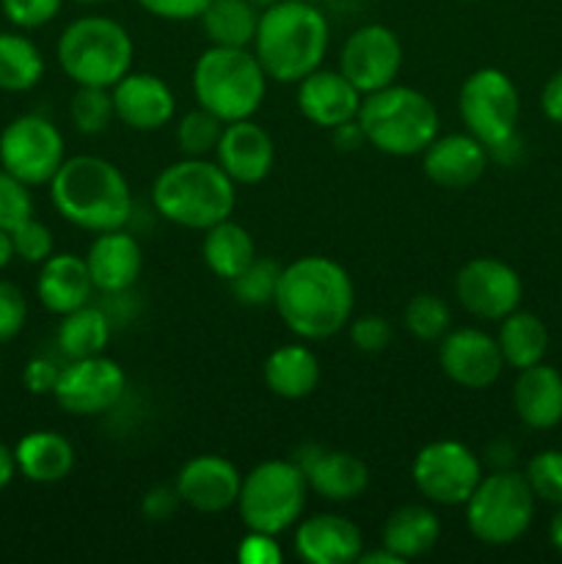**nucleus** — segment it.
Segmentation results:
<instances>
[{"label":"nucleus","mask_w":562,"mask_h":564,"mask_svg":"<svg viewBox=\"0 0 562 564\" xmlns=\"http://www.w3.org/2000/svg\"><path fill=\"white\" fill-rule=\"evenodd\" d=\"M309 482L295 460H264L242 477L237 512L251 532L284 534L303 518Z\"/></svg>","instance_id":"obj_8"},{"label":"nucleus","mask_w":562,"mask_h":564,"mask_svg":"<svg viewBox=\"0 0 562 564\" xmlns=\"http://www.w3.org/2000/svg\"><path fill=\"white\" fill-rule=\"evenodd\" d=\"M457 113H461L466 132H472L485 149L507 141L518 132L521 116V97L510 75L494 66L472 72L457 91Z\"/></svg>","instance_id":"obj_10"},{"label":"nucleus","mask_w":562,"mask_h":564,"mask_svg":"<svg viewBox=\"0 0 562 564\" xmlns=\"http://www.w3.org/2000/svg\"><path fill=\"white\" fill-rule=\"evenodd\" d=\"M33 218L31 185L0 169V229L11 231Z\"/></svg>","instance_id":"obj_41"},{"label":"nucleus","mask_w":562,"mask_h":564,"mask_svg":"<svg viewBox=\"0 0 562 564\" xmlns=\"http://www.w3.org/2000/svg\"><path fill=\"white\" fill-rule=\"evenodd\" d=\"M320 361L314 356L312 347L303 345H281L264 358L262 378L270 394L281 397V400H306L317 391L320 386Z\"/></svg>","instance_id":"obj_28"},{"label":"nucleus","mask_w":562,"mask_h":564,"mask_svg":"<svg viewBox=\"0 0 562 564\" xmlns=\"http://www.w3.org/2000/svg\"><path fill=\"white\" fill-rule=\"evenodd\" d=\"M237 560L242 564H281L284 562V551H281L275 534L251 532L248 529V534L237 545Z\"/></svg>","instance_id":"obj_45"},{"label":"nucleus","mask_w":562,"mask_h":564,"mask_svg":"<svg viewBox=\"0 0 562 564\" xmlns=\"http://www.w3.org/2000/svg\"><path fill=\"white\" fill-rule=\"evenodd\" d=\"M180 494L176 488H169V485H154L143 494L141 499V516L152 523H163L180 510Z\"/></svg>","instance_id":"obj_48"},{"label":"nucleus","mask_w":562,"mask_h":564,"mask_svg":"<svg viewBox=\"0 0 562 564\" xmlns=\"http://www.w3.org/2000/svg\"><path fill=\"white\" fill-rule=\"evenodd\" d=\"M534 494L527 477L512 468H496L483 474L468 496L466 527L483 545H512L529 532L534 521Z\"/></svg>","instance_id":"obj_9"},{"label":"nucleus","mask_w":562,"mask_h":564,"mask_svg":"<svg viewBox=\"0 0 562 564\" xmlns=\"http://www.w3.org/2000/svg\"><path fill=\"white\" fill-rule=\"evenodd\" d=\"M61 367L53 361V358L36 356L25 364L22 369V386L28 389V394L33 397H53L55 383H58Z\"/></svg>","instance_id":"obj_47"},{"label":"nucleus","mask_w":562,"mask_h":564,"mask_svg":"<svg viewBox=\"0 0 562 564\" xmlns=\"http://www.w3.org/2000/svg\"><path fill=\"white\" fill-rule=\"evenodd\" d=\"M11 262H14V246H11V235L6 229H0V273H3Z\"/></svg>","instance_id":"obj_54"},{"label":"nucleus","mask_w":562,"mask_h":564,"mask_svg":"<svg viewBox=\"0 0 562 564\" xmlns=\"http://www.w3.org/2000/svg\"><path fill=\"white\" fill-rule=\"evenodd\" d=\"M331 138H334V147L339 149V152H356V149H361L364 143H367L361 124H358L356 119L334 127V130H331Z\"/></svg>","instance_id":"obj_50"},{"label":"nucleus","mask_w":562,"mask_h":564,"mask_svg":"<svg viewBox=\"0 0 562 564\" xmlns=\"http://www.w3.org/2000/svg\"><path fill=\"white\" fill-rule=\"evenodd\" d=\"M251 3H253V6H257V9H259V11H264V9H268V6L279 3V0H251Z\"/></svg>","instance_id":"obj_56"},{"label":"nucleus","mask_w":562,"mask_h":564,"mask_svg":"<svg viewBox=\"0 0 562 564\" xmlns=\"http://www.w3.org/2000/svg\"><path fill=\"white\" fill-rule=\"evenodd\" d=\"M55 58L75 86L114 88L127 72H132L136 44L119 20L86 14L61 31Z\"/></svg>","instance_id":"obj_7"},{"label":"nucleus","mask_w":562,"mask_h":564,"mask_svg":"<svg viewBox=\"0 0 562 564\" xmlns=\"http://www.w3.org/2000/svg\"><path fill=\"white\" fill-rule=\"evenodd\" d=\"M11 246H14V259H22L28 264H42L55 253V237L47 224L36 218H28L17 229L9 231Z\"/></svg>","instance_id":"obj_40"},{"label":"nucleus","mask_w":562,"mask_h":564,"mask_svg":"<svg viewBox=\"0 0 562 564\" xmlns=\"http://www.w3.org/2000/svg\"><path fill=\"white\" fill-rule=\"evenodd\" d=\"M273 306L298 339L325 341L350 325L356 286L336 259L309 253L281 268Z\"/></svg>","instance_id":"obj_1"},{"label":"nucleus","mask_w":562,"mask_h":564,"mask_svg":"<svg viewBox=\"0 0 562 564\" xmlns=\"http://www.w3.org/2000/svg\"><path fill=\"white\" fill-rule=\"evenodd\" d=\"M419 494L435 507H463L483 479V460L463 441H430L411 463Z\"/></svg>","instance_id":"obj_11"},{"label":"nucleus","mask_w":562,"mask_h":564,"mask_svg":"<svg viewBox=\"0 0 562 564\" xmlns=\"http://www.w3.org/2000/svg\"><path fill=\"white\" fill-rule=\"evenodd\" d=\"M270 77L253 50L209 44L193 64L191 88L198 108L218 116L224 124L253 119L264 102Z\"/></svg>","instance_id":"obj_6"},{"label":"nucleus","mask_w":562,"mask_h":564,"mask_svg":"<svg viewBox=\"0 0 562 564\" xmlns=\"http://www.w3.org/2000/svg\"><path fill=\"white\" fill-rule=\"evenodd\" d=\"M441 538V518L424 505H402L386 518L380 545L402 562L430 554Z\"/></svg>","instance_id":"obj_29"},{"label":"nucleus","mask_w":562,"mask_h":564,"mask_svg":"<svg viewBox=\"0 0 562 564\" xmlns=\"http://www.w3.org/2000/svg\"><path fill=\"white\" fill-rule=\"evenodd\" d=\"M540 108H543L545 119L562 124V69L545 80L543 91H540Z\"/></svg>","instance_id":"obj_49"},{"label":"nucleus","mask_w":562,"mask_h":564,"mask_svg":"<svg viewBox=\"0 0 562 564\" xmlns=\"http://www.w3.org/2000/svg\"><path fill=\"white\" fill-rule=\"evenodd\" d=\"M17 474L33 485L64 482L75 468V446L55 430H33L14 446Z\"/></svg>","instance_id":"obj_27"},{"label":"nucleus","mask_w":562,"mask_h":564,"mask_svg":"<svg viewBox=\"0 0 562 564\" xmlns=\"http://www.w3.org/2000/svg\"><path fill=\"white\" fill-rule=\"evenodd\" d=\"M350 341L356 350L361 352H383L395 339V328L383 314H361V317L350 319Z\"/></svg>","instance_id":"obj_44"},{"label":"nucleus","mask_w":562,"mask_h":564,"mask_svg":"<svg viewBox=\"0 0 562 564\" xmlns=\"http://www.w3.org/2000/svg\"><path fill=\"white\" fill-rule=\"evenodd\" d=\"M356 121L369 147L389 158H417L441 132V116L433 99L400 83L364 94Z\"/></svg>","instance_id":"obj_5"},{"label":"nucleus","mask_w":562,"mask_h":564,"mask_svg":"<svg viewBox=\"0 0 562 564\" xmlns=\"http://www.w3.org/2000/svg\"><path fill=\"white\" fill-rule=\"evenodd\" d=\"M402 69V42L391 28L380 22L356 28L345 39L339 53V72L361 94L380 91L397 83Z\"/></svg>","instance_id":"obj_15"},{"label":"nucleus","mask_w":562,"mask_h":564,"mask_svg":"<svg viewBox=\"0 0 562 564\" xmlns=\"http://www.w3.org/2000/svg\"><path fill=\"white\" fill-rule=\"evenodd\" d=\"M262 11L251 0H213L198 17L204 36L218 47H251Z\"/></svg>","instance_id":"obj_33"},{"label":"nucleus","mask_w":562,"mask_h":564,"mask_svg":"<svg viewBox=\"0 0 562 564\" xmlns=\"http://www.w3.org/2000/svg\"><path fill=\"white\" fill-rule=\"evenodd\" d=\"M295 556L306 564H353L364 554L361 529L336 512H317L295 523Z\"/></svg>","instance_id":"obj_21"},{"label":"nucleus","mask_w":562,"mask_h":564,"mask_svg":"<svg viewBox=\"0 0 562 564\" xmlns=\"http://www.w3.org/2000/svg\"><path fill=\"white\" fill-rule=\"evenodd\" d=\"M295 463L306 474L309 490H314L320 499L334 501V505L358 499L369 488L367 463L353 452L303 446V449H298Z\"/></svg>","instance_id":"obj_20"},{"label":"nucleus","mask_w":562,"mask_h":564,"mask_svg":"<svg viewBox=\"0 0 562 564\" xmlns=\"http://www.w3.org/2000/svg\"><path fill=\"white\" fill-rule=\"evenodd\" d=\"M402 325L419 341H439L452 328V308L433 292H419L406 303Z\"/></svg>","instance_id":"obj_35"},{"label":"nucleus","mask_w":562,"mask_h":564,"mask_svg":"<svg viewBox=\"0 0 562 564\" xmlns=\"http://www.w3.org/2000/svg\"><path fill=\"white\" fill-rule=\"evenodd\" d=\"M242 474L229 457L224 455H196L176 474V494L180 501L202 516H218L231 510L240 496Z\"/></svg>","instance_id":"obj_17"},{"label":"nucleus","mask_w":562,"mask_h":564,"mask_svg":"<svg viewBox=\"0 0 562 564\" xmlns=\"http://www.w3.org/2000/svg\"><path fill=\"white\" fill-rule=\"evenodd\" d=\"M488 154L490 160H499L501 165H516L523 158V143L518 138V132L512 138H507V141L496 143L494 149H488Z\"/></svg>","instance_id":"obj_51"},{"label":"nucleus","mask_w":562,"mask_h":564,"mask_svg":"<svg viewBox=\"0 0 562 564\" xmlns=\"http://www.w3.org/2000/svg\"><path fill=\"white\" fill-rule=\"evenodd\" d=\"M499 341L501 358L507 367L527 369L534 367L545 358L549 350V330H545L543 319L532 312H510L507 317L499 319Z\"/></svg>","instance_id":"obj_31"},{"label":"nucleus","mask_w":562,"mask_h":564,"mask_svg":"<svg viewBox=\"0 0 562 564\" xmlns=\"http://www.w3.org/2000/svg\"><path fill=\"white\" fill-rule=\"evenodd\" d=\"M215 163L235 185H259L273 171L275 143L270 132L253 119L229 121L215 147Z\"/></svg>","instance_id":"obj_19"},{"label":"nucleus","mask_w":562,"mask_h":564,"mask_svg":"<svg viewBox=\"0 0 562 564\" xmlns=\"http://www.w3.org/2000/svg\"><path fill=\"white\" fill-rule=\"evenodd\" d=\"M309 3H317V0H309Z\"/></svg>","instance_id":"obj_59"},{"label":"nucleus","mask_w":562,"mask_h":564,"mask_svg":"<svg viewBox=\"0 0 562 564\" xmlns=\"http://www.w3.org/2000/svg\"><path fill=\"white\" fill-rule=\"evenodd\" d=\"M331 44L328 17L309 0H279L259 14L253 55L264 75L295 86L323 66Z\"/></svg>","instance_id":"obj_3"},{"label":"nucleus","mask_w":562,"mask_h":564,"mask_svg":"<svg viewBox=\"0 0 562 564\" xmlns=\"http://www.w3.org/2000/svg\"><path fill=\"white\" fill-rule=\"evenodd\" d=\"M69 119L83 135H99V132L108 130L110 121L116 119L110 88L77 86L75 97L69 102Z\"/></svg>","instance_id":"obj_37"},{"label":"nucleus","mask_w":562,"mask_h":564,"mask_svg":"<svg viewBox=\"0 0 562 564\" xmlns=\"http://www.w3.org/2000/svg\"><path fill=\"white\" fill-rule=\"evenodd\" d=\"M235 204L237 185L215 160L182 158L154 176V213L180 229L207 231L231 218Z\"/></svg>","instance_id":"obj_4"},{"label":"nucleus","mask_w":562,"mask_h":564,"mask_svg":"<svg viewBox=\"0 0 562 564\" xmlns=\"http://www.w3.org/2000/svg\"><path fill=\"white\" fill-rule=\"evenodd\" d=\"M0 375H3V358H0Z\"/></svg>","instance_id":"obj_58"},{"label":"nucleus","mask_w":562,"mask_h":564,"mask_svg":"<svg viewBox=\"0 0 562 564\" xmlns=\"http://www.w3.org/2000/svg\"><path fill=\"white\" fill-rule=\"evenodd\" d=\"M94 292L97 290L88 275L86 259L77 253H53L39 264L36 297L50 314L64 317V314L91 303Z\"/></svg>","instance_id":"obj_25"},{"label":"nucleus","mask_w":562,"mask_h":564,"mask_svg":"<svg viewBox=\"0 0 562 564\" xmlns=\"http://www.w3.org/2000/svg\"><path fill=\"white\" fill-rule=\"evenodd\" d=\"M512 408L529 430L556 427L562 422V375L543 361L518 369Z\"/></svg>","instance_id":"obj_26"},{"label":"nucleus","mask_w":562,"mask_h":564,"mask_svg":"<svg viewBox=\"0 0 562 564\" xmlns=\"http://www.w3.org/2000/svg\"><path fill=\"white\" fill-rule=\"evenodd\" d=\"M127 394V372L105 352L72 358L61 367L53 400L69 416H102Z\"/></svg>","instance_id":"obj_13"},{"label":"nucleus","mask_w":562,"mask_h":564,"mask_svg":"<svg viewBox=\"0 0 562 564\" xmlns=\"http://www.w3.org/2000/svg\"><path fill=\"white\" fill-rule=\"evenodd\" d=\"M75 3H83V6H99V3H108V0H75Z\"/></svg>","instance_id":"obj_57"},{"label":"nucleus","mask_w":562,"mask_h":564,"mask_svg":"<svg viewBox=\"0 0 562 564\" xmlns=\"http://www.w3.org/2000/svg\"><path fill=\"white\" fill-rule=\"evenodd\" d=\"M0 9L17 31H36L61 14L64 0H0Z\"/></svg>","instance_id":"obj_42"},{"label":"nucleus","mask_w":562,"mask_h":564,"mask_svg":"<svg viewBox=\"0 0 562 564\" xmlns=\"http://www.w3.org/2000/svg\"><path fill=\"white\" fill-rule=\"evenodd\" d=\"M147 14L165 22H191L204 14L213 0H136Z\"/></svg>","instance_id":"obj_46"},{"label":"nucleus","mask_w":562,"mask_h":564,"mask_svg":"<svg viewBox=\"0 0 562 564\" xmlns=\"http://www.w3.org/2000/svg\"><path fill=\"white\" fill-rule=\"evenodd\" d=\"M455 297L472 317L499 323L521 303V275L496 257L468 259L455 275Z\"/></svg>","instance_id":"obj_14"},{"label":"nucleus","mask_w":562,"mask_h":564,"mask_svg":"<svg viewBox=\"0 0 562 564\" xmlns=\"http://www.w3.org/2000/svg\"><path fill=\"white\" fill-rule=\"evenodd\" d=\"M83 259H86L94 290L105 292V295H121V292L132 290L136 281L141 279V242H138L127 229L99 231Z\"/></svg>","instance_id":"obj_24"},{"label":"nucleus","mask_w":562,"mask_h":564,"mask_svg":"<svg viewBox=\"0 0 562 564\" xmlns=\"http://www.w3.org/2000/svg\"><path fill=\"white\" fill-rule=\"evenodd\" d=\"M55 341H58V350L64 352L66 361L99 356L110 341V317L105 314V308L86 303V306L61 317Z\"/></svg>","instance_id":"obj_34"},{"label":"nucleus","mask_w":562,"mask_h":564,"mask_svg":"<svg viewBox=\"0 0 562 564\" xmlns=\"http://www.w3.org/2000/svg\"><path fill=\"white\" fill-rule=\"evenodd\" d=\"M523 477H527L534 499L545 501V505L562 507V452L560 449L538 452V455L527 463Z\"/></svg>","instance_id":"obj_39"},{"label":"nucleus","mask_w":562,"mask_h":564,"mask_svg":"<svg viewBox=\"0 0 562 564\" xmlns=\"http://www.w3.org/2000/svg\"><path fill=\"white\" fill-rule=\"evenodd\" d=\"M220 132H224V121L209 110L196 108L187 110L176 124V143L185 158H207L218 147Z\"/></svg>","instance_id":"obj_38"},{"label":"nucleus","mask_w":562,"mask_h":564,"mask_svg":"<svg viewBox=\"0 0 562 564\" xmlns=\"http://www.w3.org/2000/svg\"><path fill=\"white\" fill-rule=\"evenodd\" d=\"M298 86V110L309 124L320 130H334V127L353 121L361 108L364 94L342 75L339 69H314L303 77Z\"/></svg>","instance_id":"obj_23"},{"label":"nucleus","mask_w":562,"mask_h":564,"mask_svg":"<svg viewBox=\"0 0 562 564\" xmlns=\"http://www.w3.org/2000/svg\"><path fill=\"white\" fill-rule=\"evenodd\" d=\"M114 113L125 127L138 132H158L171 124L176 97L169 83L152 72H127L114 88Z\"/></svg>","instance_id":"obj_18"},{"label":"nucleus","mask_w":562,"mask_h":564,"mask_svg":"<svg viewBox=\"0 0 562 564\" xmlns=\"http://www.w3.org/2000/svg\"><path fill=\"white\" fill-rule=\"evenodd\" d=\"M439 367L461 389L483 391L501 378L507 364L496 336L479 328H450L439 339Z\"/></svg>","instance_id":"obj_16"},{"label":"nucleus","mask_w":562,"mask_h":564,"mask_svg":"<svg viewBox=\"0 0 562 564\" xmlns=\"http://www.w3.org/2000/svg\"><path fill=\"white\" fill-rule=\"evenodd\" d=\"M358 564H402V560L400 556L391 554L389 549H383V545H380L378 551H369V554L358 556Z\"/></svg>","instance_id":"obj_53"},{"label":"nucleus","mask_w":562,"mask_h":564,"mask_svg":"<svg viewBox=\"0 0 562 564\" xmlns=\"http://www.w3.org/2000/svg\"><path fill=\"white\" fill-rule=\"evenodd\" d=\"M17 477V460H14V449H9V446L0 441V490L9 488L11 482H14Z\"/></svg>","instance_id":"obj_52"},{"label":"nucleus","mask_w":562,"mask_h":564,"mask_svg":"<svg viewBox=\"0 0 562 564\" xmlns=\"http://www.w3.org/2000/svg\"><path fill=\"white\" fill-rule=\"evenodd\" d=\"M28 301L14 281L0 279V345H9L25 330Z\"/></svg>","instance_id":"obj_43"},{"label":"nucleus","mask_w":562,"mask_h":564,"mask_svg":"<svg viewBox=\"0 0 562 564\" xmlns=\"http://www.w3.org/2000/svg\"><path fill=\"white\" fill-rule=\"evenodd\" d=\"M50 202L66 224L91 235L125 229L132 218L130 182L99 154L66 158L50 180Z\"/></svg>","instance_id":"obj_2"},{"label":"nucleus","mask_w":562,"mask_h":564,"mask_svg":"<svg viewBox=\"0 0 562 564\" xmlns=\"http://www.w3.org/2000/svg\"><path fill=\"white\" fill-rule=\"evenodd\" d=\"M44 55L22 31H0V91L25 94L42 83Z\"/></svg>","instance_id":"obj_32"},{"label":"nucleus","mask_w":562,"mask_h":564,"mask_svg":"<svg viewBox=\"0 0 562 564\" xmlns=\"http://www.w3.org/2000/svg\"><path fill=\"white\" fill-rule=\"evenodd\" d=\"M490 154L472 132L439 135L422 152V169L433 185L446 191H466L485 176Z\"/></svg>","instance_id":"obj_22"},{"label":"nucleus","mask_w":562,"mask_h":564,"mask_svg":"<svg viewBox=\"0 0 562 564\" xmlns=\"http://www.w3.org/2000/svg\"><path fill=\"white\" fill-rule=\"evenodd\" d=\"M64 160L66 141L47 116L22 113L0 130V169L25 185H50Z\"/></svg>","instance_id":"obj_12"},{"label":"nucleus","mask_w":562,"mask_h":564,"mask_svg":"<svg viewBox=\"0 0 562 564\" xmlns=\"http://www.w3.org/2000/svg\"><path fill=\"white\" fill-rule=\"evenodd\" d=\"M257 242L246 226L235 224L231 218L209 226L202 240V259L207 270L218 279L231 281L237 273L248 268L257 259Z\"/></svg>","instance_id":"obj_30"},{"label":"nucleus","mask_w":562,"mask_h":564,"mask_svg":"<svg viewBox=\"0 0 562 564\" xmlns=\"http://www.w3.org/2000/svg\"><path fill=\"white\" fill-rule=\"evenodd\" d=\"M281 279V264L275 259L257 257L251 264H248L242 273H237L235 279L229 281L231 295L237 297L240 306L259 308V306H273L275 290H279Z\"/></svg>","instance_id":"obj_36"},{"label":"nucleus","mask_w":562,"mask_h":564,"mask_svg":"<svg viewBox=\"0 0 562 564\" xmlns=\"http://www.w3.org/2000/svg\"><path fill=\"white\" fill-rule=\"evenodd\" d=\"M549 540H551V545H554V549L562 554V507H556L554 518H551Z\"/></svg>","instance_id":"obj_55"}]
</instances>
